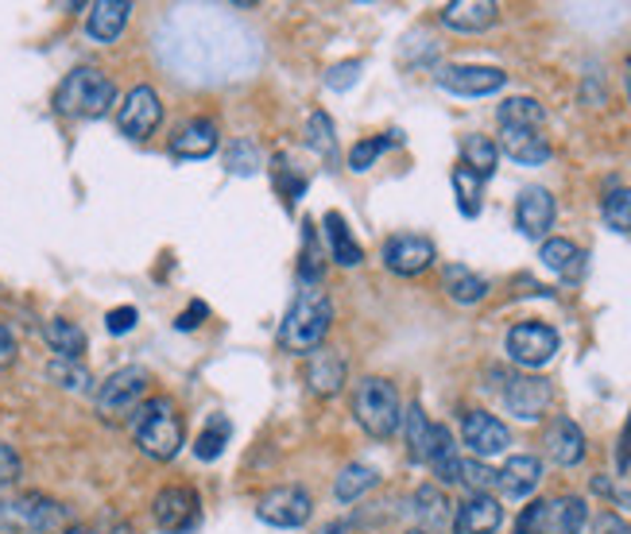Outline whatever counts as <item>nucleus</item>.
<instances>
[{
  "label": "nucleus",
  "mask_w": 631,
  "mask_h": 534,
  "mask_svg": "<svg viewBox=\"0 0 631 534\" xmlns=\"http://www.w3.org/2000/svg\"><path fill=\"white\" fill-rule=\"evenodd\" d=\"M136 449L151 461H174L182 449V415L171 395H151L132 410Z\"/></svg>",
  "instance_id": "f257e3e1"
},
{
  "label": "nucleus",
  "mask_w": 631,
  "mask_h": 534,
  "mask_svg": "<svg viewBox=\"0 0 631 534\" xmlns=\"http://www.w3.org/2000/svg\"><path fill=\"white\" fill-rule=\"evenodd\" d=\"M333 325V302L322 287H302L299 299L291 302L284 325H279V345L287 353H314L322 349V338Z\"/></svg>",
  "instance_id": "f03ea898"
},
{
  "label": "nucleus",
  "mask_w": 631,
  "mask_h": 534,
  "mask_svg": "<svg viewBox=\"0 0 631 534\" xmlns=\"http://www.w3.org/2000/svg\"><path fill=\"white\" fill-rule=\"evenodd\" d=\"M117 105V86L97 66H78L55 89V113L71 120H97Z\"/></svg>",
  "instance_id": "7ed1b4c3"
},
{
  "label": "nucleus",
  "mask_w": 631,
  "mask_h": 534,
  "mask_svg": "<svg viewBox=\"0 0 631 534\" xmlns=\"http://www.w3.org/2000/svg\"><path fill=\"white\" fill-rule=\"evenodd\" d=\"M353 415H356V423L364 426V434H372V438H392L403 423L399 392H395L392 380L364 376L353 395Z\"/></svg>",
  "instance_id": "20e7f679"
},
{
  "label": "nucleus",
  "mask_w": 631,
  "mask_h": 534,
  "mask_svg": "<svg viewBox=\"0 0 631 534\" xmlns=\"http://www.w3.org/2000/svg\"><path fill=\"white\" fill-rule=\"evenodd\" d=\"M148 384H151V376H148V369H140V364L117 369L101 387H97V415L101 418H128L143 403Z\"/></svg>",
  "instance_id": "39448f33"
},
{
  "label": "nucleus",
  "mask_w": 631,
  "mask_h": 534,
  "mask_svg": "<svg viewBox=\"0 0 631 534\" xmlns=\"http://www.w3.org/2000/svg\"><path fill=\"white\" fill-rule=\"evenodd\" d=\"M151 515H156L159 531L167 534H190L202 519V500L194 488L186 484H167L163 492L151 500Z\"/></svg>",
  "instance_id": "423d86ee"
},
{
  "label": "nucleus",
  "mask_w": 631,
  "mask_h": 534,
  "mask_svg": "<svg viewBox=\"0 0 631 534\" xmlns=\"http://www.w3.org/2000/svg\"><path fill=\"white\" fill-rule=\"evenodd\" d=\"M507 356L523 369H543L558 356V330L543 322H520L507 330Z\"/></svg>",
  "instance_id": "0eeeda50"
},
{
  "label": "nucleus",
  "mask_w": 631,
  "mask_h": 534,
  "mask_svg": "<svg viewBox=\"0 0 631 534\" xmlns=\"http://www.w3.org/2000/svg\"><path fill=\"white\" fill-rule=\"evenodd\" d=\"M256 515H260L268 526H279V531H299V526H307L310 515H314V500H310L307 488L284 484V488H271V492L264 495Z\"/></svg>",
  "instance_id": "6e6552de"
},
{
  "label": "nucleus",
  "mask_w": 631,
  "mask_h": 534,
  "mask_svg": "<svg viewBox=\"0 0 631 534\" xmlns=\"http://www.w3.org/2000/svg\"><path fill=\"white\" fill-rule=\"evenodd\" d=\"M163 125V102L151 86H132L117 109V128L128 140H148Z\"/></svg>",
  "instance_id": "1a4fd4ad"
},
{
  "label": "nucleus",
  "mask_w": 631,
  "mask_h": 534,
  "mask_svg": "<svg viewBox=\"0 0 631 534\" xmlns=\"http://www.w3.org/2000/svg\"><path fill=\"white\" fill-rule=\"evenodd\" d=\"M63 519H66L63 503L47 500V495H40V492H28V495H20V500L0 503V523L24 526V531H32V534L55 531Z\"/></svg>",
  "instance_id": "9d476101"
},
{
  "label": "nucleus",
  "mask_w": 631,
  "mask_h": 534,
  "mask_svg": "<svg viewBox=\"0 0 631 534\" xmlns=\"http://www.w3.org/2000/svg\"><path fill=\"white\" fill-rule=\"evenodd\" d=\"M461 438L473 449L477 461L507 453V446H512V430H507L496 415H489V410H469V415L461 418Z\"/></svg>",
  "instance_id": "9b49d317"
},
{
  "label": "nucleus",
  "mask_w": 631,
  "mask_h": 534,
  "mask_svg": "<svg viewBox=\"0 0 631 534\" xmlns=\"http://www.w3.org/2000/svg\"><path fill=\"white\" fill-rule=\"evenodd\" d=\"M435 82L446 89V94L458 97H489L496 89H504L507 74L496 71V66H442L435 74Z\"/></svg>",
  "instance_id": "f8f14e48"
},
{
  "label": "nucleus",
  "mask_w": 631,
  "mask_h": 534,
  "mask_svg": "<svg viewBox=\"0 0 631 534\" xmlns=\"http://www.w3.org/2000/svg\"><path fill=\"white\" fill-rule=\"evenodd\" d=\"M384 264L395 276H418V271H427V267L435 264V241L415 236V233L392 236V241L384 244Z\"/></svg>",
  "instance_id": "ddd939ff"
},
{
  "label": "nucleus",
  "mask_w": 631,
  "mask_h": 534,
  "mask_svg": "<svg viewBox=\"0 0 631 534\" xmlns=\"http://www.w3.org/2000/svg\"><path fill=\"white\" fill-rule=\"evenodd\" d=\"M554 392L546 380L538 376H512L504 384V403L507 410H512L515 418H523V423H538L543 418V410L550 407Z\"/></svg>",
  "instance_id": "4468645a"
},
{
  "label": "nucleus",
  "mask_w": 631,
  "mask_h": 534,
  "mask_svg": "<svg viewBox=\"0 0 631 534\" xmlns=\"http://www.w3.org/2000/svg\"><path fill=\"white\" fill-rule=\"evenodd\" d=\"M554 194L546 186H527L520 190V202H515V225L527 241H543L546 228L554 225Z\"/></svg>",
  "instance_id": "2eb2a0df"
},
{
  "label": "nucleus",
  "mask_w": 631,
  "mask_h": 534,
  "mask_svg": "<svg viewBox=\"0 0 631 534\" xmlns=\"http://www.w3.org/2000/svg\"><path fill=\"white\" fill-rule=\"evenodd\" d=\"M538 480H543V461L531 453L507 457V464L496 472V488L507 495V500H527V495L538 488Z\"/></svg>",
  "instance_id": "dca6fc26"
},
{
  "label": "nucleus",
  "mask_w": 631,
  "mask_h": 534,
  "mask_svg": "<svg viewBox=\"0 0 631 534\" xmlns=\"http://www.w3.org/2000/svg\"><path fill=\"white\" fill-rule=\"evenodd\" d=\"M500 20V4L496 0H453L442 9V24L453 28V32H484Z\"/></svg>",
  "instance_id": "f3484780"
},
{
  "label": "nucleus",
  "mask_w": 631,
  "mask_h": 534,
  "mask_svg": "<svg viewBox=\"0 0 631 534\" xmlns=\"http://www.w3.org/2000/svg\"><path fill=\"white\" fill-rule=\"evenodd\" d=\"M500 523H504V508H500V500H492L489 492H473L458 508L461 534H496Z\"/></svg>",
  "instance_id": "a211bd4d"
},
{
  "label": "nucleus",
  "mask_w": 631,
  "mask_h": 534,
  "mask_svg": "<svg viewBox=\"0 0 631 534\" xmlns=\"http://www.w3.org/2000/svg\"><path fill=\"white\" fill-rule=\"evenodd\" d=\"M217 143H222L217 125H214V120L197 117L171 140V156L174 159H210L217 151Z\"/></svg>",
  "instance_id": "6ab92c4d"
},
{
  "label": "nucleus",
  "mask_w": 631,
  "mask_h": 534,
  "mask_svg": "<svg viewBox=\"0 0 631 534\" xmlns=\"http://www.w3.org/2000/svg\"><path fill=\"white\" fill-rule=\"evenodd\" d=\"M128 17H132V4H128V0H97V4H89V20H86L89 40L97 43L120 40V32L128 28Z\"/></svg>",
  "instance_id": "aec40b11"
},
{
  "label": "nucleus",
  "mask_w": 631,
  "mask_h": 534,
  "mask_svg": "<svg viewBox=\"0 0 631 534\" xmlns=\"http://www.w3.org/2000/svg\"><path fill=\"white\" fill-rule=\"evenodd\" d=\"M307 384L314 395H338L345 387V356L333 349H314L307 364Z\"/></svg>",
  "instance_id": "412c9836"
},
{
  "label": "nucleus",
  "mask_w": 631,
  "mask_h": 534,
  "mask_svg": "<svg viewBox=\"0 0 631 534\" xmlns=\"http://www.w3.org/2000/svg\"><path fill=\"white\" fill-rule=\"evenodd\" d=\"M546 449H550V461L569 469L585 457V434L574 418H554L550 434H546Z\"/></svg>",
  "instance_id": "4be33fe9"
},
{
  "label": "nucleus",
  "mask_w": 631,
  "mask_h": 534,
  "mask_svg": "<svg viewBox=\"0 0 631 534\" xmlns=\"http://www.w3.org/2000/svg\"><path fill=\"white\" fill-rule=\"evenodd\" d=\"M500 151H507V156L515 159V163L523 167H538L550 159V143L543 140L538 132H527V128H500Z\"/></svg>",
  "instance_id": "5701e85b"
},
{
  "label": "nucleus",
  "mask_w": 631,
  "mask_h": 534,
  "mask_svg": "<svg viewBox=\"0 0 631 534\" xmlns=\"http://www.w3.org/2000/svg\"><path fill=\"white\" fill-rule=\"evenodd\" d=\"M427 464L435 469V477L442 484H461V453L453 446V434L446 426L430 430V449H427Z\"/></svg>",
  "instance_id": "b1692460"
},
{
  "label": "nucleus",
  "mask_w": 631,
  "mask_h": 534,
  "mask_svg": "<svg viewBox=\"0 0 631 534\" xmlns=\"http://www.w3.org/2000/svg\"><path fill=\"white\" fill-rule=\"evenodd\" d=\"M322 228H325V244H330V259L338 267H356L364 259V248L356 244V236L349 233L345 217L341 213H325L322 217Z\"/></svg>",
  "instance_id": "393cba45"
},
{
  "label": "nucleus",
  "mask_w": 631,
  "mask_h": 534,
  "mask_svg": "<svg viewBox=\"0 0 631 534\" xmlns=\"http://www.w3.org/2000/svg\"><path fill=\"white\" fill-rule=\"evenodd\" d=\"M43 341L51 345L55 361H82V356H86V333H82V325H74L71 318H51V322L43 325Z\"/></svg>",
  "instance_id": "a878e982"
},
{
  "label": "nucleus",
  "mask_w": 631,
  "mask_h": 534,
  "mask_svg": "<svg viewBox=\"0 0 631 534\" xmlns=\"http://www.w3.org/2000/svg\"><path fill=\"white\" fill-rule=\"evenodd\" d=\"M589 508H585L581 495H558V500H546V534H581Z\"/></svg>",
  "instance_id": "bb28decb"
},
{
  "label": "nucleus",
  "mask_w": 631,
  "mask_h": 534,
  "mask_svg": "<svg viewBox=\"0 0 631 534\" xmlns=\"http://www.w3.org/2000/svg\"><path fill=\"white\" fill-rule=\"evenodd\" d=\"M446 295H450L453 302H461V307H473V302H481L484 295H489V279H481L477 271H469V267H446Z\"/></svg>",
  "instance_id": "cd10ccee"
},
{
  "label": "nucleus",
  "mask_w": 631,
  "mask_h": 534,
  "mask_svg": "<svg viewBox=\"0 0 631 534\" xmlns=\"http://www.w3.org/2000/svg\"><path fill=\"white\" fill-rule=\"evenodd\" d=\"M546 125V109L535 102V97H507L500 105V128H527V132H538Z\"/></svg>",
  "instance_id": "c85d7f7f"
},
{
  "label": "nucleus",
  "mask_w": 631,
  "mask_h": 534,
  "mask_svg": "<svg viewBox=\"0 0 631 534\" xmlns=\"http://www.w3.org/2000/svg\"><path fill=\"white\" fill-rule=\"evenodd\" d=\"M496 163H500L496 140H489V136H466V140H461V167H469V171L481 174V179H492Z\"/></svg>",
  "instance_id": "c756f323"
},
{
  "label": "nucleus",
  "mask_w": 631,
  "mask_h": 534,
  "mask_svg": "<svg viewBox=\"0 0 631 534\" xmlns=\"http://www.w3.org/2000/svg\"><path fill=\"white\" fill-rule=\"evenodd\" d=\"M376 484H379L376 469H372V464L353 461V464H345V469H341L338 480H333V495H338L341 503H353V500H361L364 492H372Z\"/></svg>",
  "instance_id": "7c9ffc66"
},
{
  "label": "nucleus",
  "mask_w": 631,
  "mask_h": 534,
  "mask_svg": "<svg viewBox=\"0 0 631 534\" xmlns=\"http://www.w3.org/2000/svg\"><path fill=\"white\" fill-rule=\"evenodd\" d=\"M543 264L550 267V271H558V276H569L574 279L577 271H581V259H585V252L577 248L574 241H566V236H554V241H543Z\"/></svg>",
  "instance_id": "2f4dec72"
},
{
  "label": "nucleus",
  "mask_w": 631,
  "mask_h": 534,
  "mask_svg": "<svg viewBox=\"0 0 631 534\" xmlns=\"http://www.w3.org/2000/svg\"><path fill=\"white\" fill-rule=\"evenodd\" d=\"M233 438V423L225 415H210V423H205V430L197 434L194 441V453L197 461H217V457L225 453V446H229Z\"/></svg>",
  "instance_id": "473e14b6"
},
{
  "label": "nucleus",
  "mask_w": 631,
  "mask_h": 534,
  "mask_svg": "<svg viewBox=\"0 0 631 534\" xmlns=\"http://www.w3.org/2000/svg\"><path fill=\"white\" fill-rule=\"evenodd\" d=\"M450 182H453V194H458V210L466 213V217H477V213H481V197H484V179L469 171V167H453Z\"/></svg>",
  "instance_id": "72a5a7b5"
},
{
  "label": "nucleus",
  "mask_w": 631,
  "mask_h": 534,
  "mask_svg": "<svg viewBox=\"0 0 631 534\" xmlns=\"http://www.w3.org/2000/svg\"><path fill=\"white\" fill-rule=\"evenodd\" d=\"M403 426H407V446H410V457L415 461H427V449H430V430H435V423L427 418V410H423V403H410L407 415H403Z\"/></svg>",
  "instance_id": "f704fd0d"
},
{
  "label": "nucleus",
  "mask_w": 631,
  "mask_h": 534,
  "mask_svg": "<svg viewBox=\"0 0 631 534\" xmlns=\"http://www.w3.org/2000/svg\"><path fill=\"white\" fill-rule=\"evenodd\" d=\"M395 143H403L399 132H384V136H372V140L353 143V151H349V171L364 174L372 163H376L379 156H384L387 148H395Z\"/></svg>",
  "instance_id": "c9c22d12"
},
{
  "label": "nucleus",
  "mask_w": 631,
  "mask_h": 534,
  "mask_svg": "<svg viewBox=\"0 0 631 534\" xmlns=\"http://www.w3.org/2000/svg\"><path fill=\"white\" fill-rule=\"evenodd\" d=\"M600 213H605V225L612 228V233H631V186L608 190Z\"/></svg>",
  "instance_id": "e433bc0d"
},
{
  "label": "nucleus",
  "mask_w": 631,
  "mask_h": 534,
  "mask_svg": "<svg viewBox=\"0 0 631 534\" xmlns=\"http://www.w3.org/2000/svg\"><path fill=\"white\" fill-rule=\"evenodd\" d=\"M47 376L55 380L63 392H89V384H94L82 361H51L47 364Z\"/></svg>",
  "instance_id": "4c0bfd02"
},
{
  "label": "nucleus",
  "mask_w": 631,
  "mask_h": 534,
  "mask_svg": "<svg viewBox=\"0 0 631 534\" xmlns=\"http://www.w3.org/2000/svg\"><path fill=\"white\" fill-rule=\"evenodd\" d=\"M307 136H310V148H314L322 159H333V156H338V140H333V120L325 117V113H314V117H310Z\"/></svg>",
  "instance_id": "58836bf2"
},
{
  "label": "nucleus",
  "mask_w": 631,
  "mask_h": 534,
  "mask_svg": "<svg viewBox=\"0 0 631 534\" xmlns=\"http://www.w3.org/2000/svg\"><path fill=\"white\" fill-rule=\"evenodd\" d=\"M415 503H418V515L430 519L435 526H446V523H450V511H446L450 503H446V495L438 492V488H430V484H427V488H418V492H415Z\"/></svg>",
  "instance_id": "ea45409f"
},
{
  "label": "nucleus",
  "mask_w": 631,
  "mask_h": 534,
  "mask_svg": "<svg viewBox=\"0 0 631 534\" xmlns=\"http://www.w3.org/2000/svg\"><path fill=\"white\" fill-rule=\"evenodd\" d=\"M361 58H345V63H333L330 71H325V86L338 89V94H345V89H353L356 82H361Z\"/></svg>",
  "instance_id": "a19ab883"
},
{
  "label": "nucleus",
  "mask_w": 631,
  "mask_h": 534,
  "mask_svg": "<svg viewBox=\"0 0 631 534\" xmlns=\"http://www.w3.org/2000/svg\"><path fill=\"white\" fill-rule=\"evenodd\" d=\"M225 167H229L233 174H256L260 171V151H256L248 140L233 143L229 156H225Z\"/></svg>",
  "instance_id": "79ce46f5"
},
{
  "label": "nucleus",
  "mask_w": 631,
  "mask_h": 534,
  "mask_svg": "<svg viewBox=\"0 0 631 534\" xmlns=\"http://www.w3.org/2000/svg\"><path fill=\"white\" fill-rule=\"evenodd\" d=\"M461 484H469L473 492H489V488H496V472H492L484 461H477V457L473 461L461 457Z\"/></svg>",
  "instance_id": "37998d69"
},
{
  "label": "nucleus",
  "mask_w": 631,
  "mask_h": 534,
  "mask_svg": "<svg viewBox=\"0 0 631 534\" xmlns=\"http://www.w3.org/2000/svg\"><path fill=\"white\" fill-rule=\"evenodd\" d=\"M136 307H117V310H109L105 314V330L113 333V338H125V333H132L136 330Z\"/></svg>",
  "instance_id": "c03bdc74"
},
{
  "label": "nucleus",
  "mask_w": 631,
  "mask_h": 534,
  "mask_svg": "<svg viewBox=\"0 0 631 534\" xmlns=\"http://www.w3.org/2000/svg\"><path fill=\"white\" fill-rule=\"evenodd\" d=\"M20 472H24V464H20V453L12 446H4V441H0V488L12 484V480H20Z\"/></svg>",
  "instance_id": "a18cd8bd"
},
{
  "label": "nucleus",
  "mask_w": 631,
  "mask_h": 534,
  "mask_svg": "<svg viewBox=\"0 0 631 534\" xmlns=\"http://www.w3.org/2000/svg\"><path fill=\"white\" fill-rule=\"evenodd\" d=\"M592 531H597V534H631V526L623 523V519L616 515V511H605V515H597Z\"/></svg>",
  "instance_id": "49530a36"
},
{
  "label": "nucleus",
  "mask_w": 631,
  "mask_h": 534,
  "mask_svg": "<svg viewBox=\"0 0 631 534\" xmlns=\"http://www.w3.org/2000/svg\"><path fill=\"white\" fill-rule=\"evenodd\" d=\"M17 364V338L4 322H0V369H12Z\"/></svg>",
  "instance_id": "de8ad7c7"
},
{
  "label": "nucleus",
  "mask_w": 631,
  "mask_h": 534,
  "mask_svg": "<svg viewBox=\"0 0 631 534\" xmlns=\"http://www.w3.org/2000/svg\"><path fill=\"white\" fill-rule=\"evenodd\" d=\"M205 314H210V307H205V302H190V310H186V314H182L174 325H179V330H194L197 318H205Z\"/></svg>",
  "instance_id": "09e8293b"
},
{
  "label": "nucleus",
  "mask_w": 631,
  "mask_h": 534,
  "mask_svg": "<svg viewBox=\"0 0 631 534\" xmlns=\"http://www.w3.org/2000/svg\"><path fill=\"white\" fill-rule=\"evenodd\" d=\"M616 457H620V469H628V464H631V418H628V430H623V446H620V453H616Z\"/></svg>",
  "instance_id": "8fccbe9b"
},
{
  "label": "nucleus",
  "mask_w": 631,
  "mask_h": 534,
  "mask_svg": "<svg viewBox=\"0 0 631 534\" xmlns=\"http://www.w3.org/2000/svg\"><path fill=\"white\" fill-rule=\"evenodd\" d=\"M623 82H628V102H631V55H628V71H623Z\"/></svg>",
  "instance_id": "3c124183"
},
{
  "label": "nucleus",
  "mask_w": 631,
  "mask_h": 534,
  "mask_svg": "<svg viewBox=\"0 0 631 534\" xmlns=\"http://www.w3.org/2000/svg\"><path fill=\"white\" fill-rule=\"evenodd\" d=\"M63 534H89V531H82V526H71V531H63Z\"/></svg>",
  "instance_id": "603ef678"
},
{
  "label": "nucleus",
  "mask_w": 631,
  "mask_h": 534,
  "mask_svg": "<svg viewBox=\"0 0 631 534\" xmlns=\"http://www.w3.org/2000/svg\"><path fill=\"white\" fill-rule=\"evenodd\" d=\"M407 534H427V531H407Z\"/></svg>",
  "instance_id": "864d4df0"
}]
</instances>
